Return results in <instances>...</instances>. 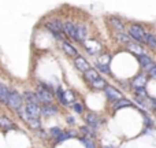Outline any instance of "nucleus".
I'll use <instances>...</instances> for the list:
<instances>
[{"mask_svg": "<svg viewBox=\"0 0 156 148\" xmlns=\"http://www.w3.org/2000/svg\"><path fill=\"white\" fill-rule=\"evenodd\" d=\"M5 104L12 110L19 111L22 108V104H23V95H21L16 89H10Z\"/></svg>", "mask_w": 156, "mask_h": 148, "instance_id": "nucleus-1", "label": "nucleus"}, {"mask_svg": "<svg viewBox=\"0 0 156 148\" xmlns=\"http://www.w3.org/2000/svg\"><path fill=\"white\" fill-rule=\"evenodd\" d=\"M36 96H37L38 102L44 103V104H49V103L52 102V99H54V96H52V92L48 91V89H45L43 85H40L37 88Z\"/></svg>", "mask_w": 156, "mask_h": 148, "instance_id": "nucleus-2", "label": "nucleus"}, {"mask_svg": "<svg viewBox=\"0 0 156 148\" xmlns=\"http://www.w3.org/2000/svg\"><path fill=\"white\" fill-rule=\"evenodd\" d=\"M145 30L140 25H132L129 29V36L132 38H134L136 41H144V36H145Z\"/></svg>", "mask_w": 156, "mask_h": 148, "instance_id": "nucleus-3", "label": "nucleus"}, {"mask_svg": "<svg viewBox=\"0 0 156 148\" xmlns=\"http://www.w3.org/2000/svg\"><path fill=\"white\" fill-rule=\"evenodd\" d=\"M25 113L27 115V119L29 118H38L41 114V107L38 104H32V103H26V106L23 107Z\"/></svg>", "mask_w": 156, "mask_h": 148, "instance_id": "nucleus-4", "label": "nucleus"}, {"mask_svg": "<svg viewBox=\"0 0 156 148\" xmlns=\"http://www.w3.org/2000/svg\"><path fill=\"white\" fill-rule=\"evenodd\" d=\"M104 92H105V96H107L110 100H116V102H118V100L123 99V95H122L116 88H114V86L107 85L104 88Z\"/></svg>", "mask_w": 156, "mask_h": 148, "instance_id": "nucleus-5", "label": "nucleus"}, {"mask_svg": "<svg viewBox=\"0 0 156 148\" xmlns=\"http://www.w3.org/2000/svg\"><path fill=\"white\" fill-rule=\"evenodd\" d=\"M138 62H140V65H141V67L143 69H145L147 71H149V70H152V69L155 67V62H154V59L152 58H149L148 55H140L138 56Z\"/></svg>", "mask_w": 156, "mask_h": 148, "instance_id": "nucleus-6", "label": "nucleus"}, {"mask_svg": "<svg viewBox=\"0 0 156 148\" xmlns=\"http://www.w3.org/2000/svg\"><path fill=\"white\" fill-rule=\"evenodd\" d=\"M63 32H65L66 34L69 36V37H71V38H73V40L80 41V40H78V36H77V29H76V25H74L73 22H70V21L65 22V25H63Z\"/></svg>", "mask_w": 156, "mask_h": 148, "instance_id": "nucleus-7", "label": "nucleus"}, {"mask_svg": "<svg viewBox=\"0 0 156 148\" xmlns=\"http://www.w3.org/2000/svg\"><path fill=\"white\" fill-rule=\"evenodd\" d=\"M45 26L48 27V29L51 30L54 34H55V33H60V32L63 30V23L60 22V19H56V18H55V19H51V21H48V22L45 23Z\"/></svg>", "mask_w": 156, "mask_h": 148, "instance_id": "nucleus-8", "label": "nucleus"}, {"mask_svg": "<svg viewBox=\"0 0 156 148\" xmlns=\"http://www.w3.org/2000/svg\"><path fill=\"white\" fill-rule=\"evenodd\" d=\"M86 122H88V125L90 126V129H97V128H100V125H101V121H100V118L97 117V114L94 113H89L88 115L85 117Z\"/></svg>", "mask_w": 156, "mask_h": 148, "instance_id": "nucleus-9", "label": "nucleus"}, {"mask_svg": "<svg viewBox=\"0 0 156 148\" xmlns=\"http://www.w3.org/2000/svg\"><path fill=\"white\" fill-rule=\"evenodd\" d=\"M74 63H76V67L78 69V70L83 71V73H85V71H88L89 69H90L88 60H86L85 58H82V56H77L76 60H74Z\"/></svg>", "mask_w": 156, "mask_h": 148, "instance_id": "nucleus-10", "label": "nucleus"}, {"mask_svg": "<svg viewBox=\"0 0 156 148\" xmlns=\"http://www.w3.org/2000/svg\"><path fill=\"white\" fill-rule=\"evenodd\" d=\"M0 128H3L4 130H10V129H15V125L12 124L10 118H7L5 115H0Z\"/></svg>", "mask_w": 156, "mask_h": 148, "instance_id": "nucleus-11", "label": "nucleus"}, {"mask_svg": "<svg viewBox=\"0 0 156 148\" xmlns=\"http://www.w3.org/2000/svg\"><path fill=\"white\" fill-rule=\"evenodd\" d=\"M76 29H77V36H78V40L83 41L88 36V29H86L85 23H78L76 25Z\"/></svg>", "mask_w": 156, "mask_h": 148, "instance_id": "nucleus-12", "label": "nucleus"}, {"mask_svg": "<svg viewBox=\"0 0 156 148\" xmlns=\"http://www.w3.org/2000/svg\"><path fill=\"white\" fill-rule=\"evenodd\" d=\"M145 84H147V75L144 74H138L133 81L134 88H145Z\"/></svg>", "mask_w": 156, "mask_h": 148, "instance_id": "nucleus-13", "label": "nucleus"}, {"mask_svg": "<svg viewBox=\"0 0 156 148\" xmlns=\"http://www.w3.org/2000/svg\"><path fill=\"white\" fill-rule=\"evenodd\" d=\"M58 113V108L55 106H51V104H45L43 108H41V114L45 117H51V115H55Z\"/></svg>", "mask_w": 156, "mask_h": 148, "instance_id": "nucleus-14", "label": "nucleus"}, {"mask_svg": "<svg viewBox=\"0 0 156 148\" xmlns=\"http://www.w3.org/2000/svg\"><path fill=\"white\" fill-rule=\"evenodd\" d=\"M23 100H26V103H32V104H38V99L36 96L34 92L26 91L23 93Z\"/></svg>", "mask_w": 156, "mask_h": 148, "instance_id": "nucleus-15", "label": "nucleus"}, {"mask_svg": "<svg viewBox=\"0 0 156 148\" xmlns=\"http://www.w3.org/2000/svg\"><path fill=\"white\" fill-rule=\"evenodd\" d=\"M62 48L65 49V52L67 55H70V56H76V55L78 54V51L76 48H74L71 44H69L67 41H62Z\"/></svg>", "mask_w": 156, "mask_h": 148, "instance_id": "nucleus-16", "label": "nucleus"}, {"mask_svg": "<svg viewBox=\"0 0 156 148\" xmlns=\"http://www.w3.org/2000/svg\"><path fill=\"white\" fill-rule=\"evenodd\" d=\"M127 48H129V51H132L133 54H137L138 56L140 55H144V49H143V47H140L137 43H129L127 44Z\"/></svg>", "mask_w": 156, "mask_h": 148, "instance_id": "nucleus-17", "label": "nucleus"}, {"mask_svg": "<svg viewBox=\"0 0 156 148\" xmlns=\"http://www.w3.org/2000/svg\"><path fill=\"white\" fill-rule=\"evenodd\" d=\"M8 92H10L8 86H7V85H4V84H0V102L4 103V104H5V102H7Z\"/></svg>", "mask_w": 156, "mask_h": 148, "instance_id": "nucleus-18", "label": "nucleus"}, {"mask_svg": "<svg viewBox=\"0 0 156 148\" xmlns=\"http://www.w3.org/2000/svg\"><path fill=\"white\" fill-rule=\"evenodd\" d=\"M111 23H112V26L115 27L116 30H118V33H125V25L122 23V21L119 18H111Z\"/></svg>", "mask_w": 156, "mask_h": 148, "instance_id": "nucleus-19", "label": "nucleus"}, {"mask_svg": "<svg viewBox=\"0 0 156 148\" xmlns=\"http://www.w3.org/2000/svg\"><path fill=\"white\" fill-rule=\"evenodd\" d=\"M144 43L148 47H151V48H156V37L154 34L145 33V36H144Z\"/></svg>", "mask_w": 156, "mask_h": 148, "instance_id": "nucleus-20", "label": "nucleus"}, {"mask_svg": "<svg viewBox=\"0 0 156 148\" xmlns=\"http://www.w3.org/2000/svg\"><path fill=\"white\" fill-rule=\"evenodd\" d=\"M85 78L89 81V82H93V81H96L97 78H100V77L94 69H89L88 71H85Z\"/></svg>", "mask_w": 156, "mask_h": 148, "instance_id": "nucleus-21", "label": "nucleus"}, {"mask_svg": "<svg viewBox=\"0 0 156 148\" xmlns=\"http://www.w3.org/2000/svg\"><path fill=\"white\" fill-rule=\"evenodd\" d=\"M133 106V103L130 102V100H127V99H121V100H118L116 102V104H115V110H121V108H123V107H132Z\"/></svg>", "mask_w": 156, "mask_h": 148, "instance_id": "nucleus-22", "label": "nucleus"}, {"mask_svg": "<svg viewBox=\"0 0 156 148\" xmlns=\"http://www.w3.org/2000/svg\"><path fill=\"white\" fill-rule=\"evenodd\" d=\"M90 85L93 86L94 89H103L107 86V82H105L104 78H97L96 81H93V82H90Z\"/></svg>", "mask_w": 156, "mask_h": 148, "instance_id": "nucleus-23", "label": "nucleus"}, {"mask_svg": "<svg viewBox=\"0 0 156 148\" xmlns=\"http://www.w3.org/2000/svg\"><path fill=\"white\" fill-rule=\"evenodd\" d=\"M56 96H58V100H59L62 104L67 106V102H66V99H65V91H63L62 86H58V89H56Z\"/></svg>", "mask_w": 156, "mask_h": 148, "instance_id": "nucleus-24", "label": "nucleus"}, {"mask_svg": "<svg viewBox=\"0 0 156 148\" xmlns=\"http://www.w3.org/2000/svg\"><path fill=\"white\" fill-rule=\"evenodd\" d=\"M116 40L119 41V43H123V44H129L132 43V40H130V37L127 34H125V33H116Z\"/></svg>", "mask_w": 156, "mask_h": 148, "instance_id": "nucleus-25", "label": "nucleus"}, {"mask_svg": "<svg viewBox=\"0 0 156 148\" xmlns=\"http://www.w3.org/2000/svg\"><path fill=\"white\" fill-rule=\"evenodd\" d=\"M26 122L29 124V126L32 129H40V126H41V122L38 118H29Z\"/></svg>", "mask_w": 156, "mask_h": 148, "instance_id": "nucleus-26", "label": "nucleus"}, {"mask_svg": "<svg viewBox=\"0 0 156 148\" xmlns=\"http://www.w3.org/2000/svg\"><path fill=\"white\" fill-rule=\"evenodd\" d=\"M76 136V133H70V132H63L62 135L59 136V137H56V141L58 143H63V141H66L67 139H70V137H74Z\"/></svg>", "mask_w": 156, "mask_h": 148, "instance_id": "nucleus-27", "label": "nucleus"}, {"mask_svg": "<svg viewBox=\"0 0 156 148\" xmlns=\"http://www.w3.org/2000/svg\"><path fill=\"white\" fill-rule=\"evenodd\" d=\"M96 69L104 74H110V67L108 65H101V63H96Z\"/></svg>", "mask_w": 156, "mask_h": 148, "instance_id": "nucleus-28", "label": "nucleus"}, {"mask_svg": "<svg viewBox=\"0 0 156 148\" xmlns=\"http://www.w3.org/2000/svg\"><path fill=\"white\" fill-rule=\"evenodd\" d=\"M81 141H82V144L86 148H96V147H94V143L89 137H81Z\"/></svg>", "mask_w": 156, "mask_h": 148, "instance_id": "nucleus-29", "label": "nucleus"}, {"mask_svg": "<svg viewBox=\"0 0 156 148\" xmlns=\"http://www.w3.org/2000/svg\"><path fill=\"white\" fill-rule=\"evenodd\" d=\"M65 99H66V102H67V104H69V103H73L76 97H74V93L71 91H66L65 92Z\"/></svg>", "mask_w": 156, "mask_h": 148, "instance_id": "nucleus-30", "label": "nucleus"}, {"mask_svg": "<svg viewBox=\"0 0 156 148\" xmlns=\"http://www.w3.org/2000/svg\"><path fill=\"white\" fill-rule=\"evenodd\" d=\"M81 132L83 133V135L86 136V137H92L93 136V130L90 129V128H86V126H82L81 128Z\"/></svg>", "mask_w": 156, "mask_h": 148, "instance_id": "nucleus-31", "label": "nucleus"}, {"mask_svg": "<svg viewBox=\"0 0 156 148\" xmlns=\"http://www.w3.org/2000/svg\"><path fill=\"white\" fill-rule=\"evenodd\" d=\"M49 133H51L54 137H59V136L63 133V130L60 129V128H52V129L49 130Z\"/></svg>", "mask_w": 156, "mask_h": 148, "instance_id": "nucleus-32", "label": "nucleus"}, {"mask_svg": "<svg viewBox=\"0 0 156 148\" xmlns=\"http://www.w3.org/2000/svg\"><path fill=\"white\" fill-rule=\"evenodd\" d=\"M73 108H74V111L78 113V114H82V111H83V106L81 104V103H74Z\"/></svg>", "mask_w": 156, "mask_h": 148, "instance_id": "nucleus-33", "label": "nucleus"}, {"mask_svg": "<svg viewBox=\"0 0 156 148\" xmlns=\"http://www.w3.org/2000/svg\"><path fill=\"white\" fill-rule=\"evenodd\" d=\"M136 93H138V96L143 97V96H147V92H145V88H134Z\"/></svg>", "mask_w": 156, "mask_h": 148, "instance_id": "nucleus-34", "label": "nucleus"}, {"mask_svg": "<svg viewBox=\"0 0 156 148\" xmlns=\"http://www.w3.org/2000/svg\"><path fill=\"white\" fill-rule=\"evenodd\" d=\"M149 74H151L154 78H156V66H155L154 69H152V70H149Z\"/></svg>", "mask_w": 156, "mask_h": 148, "instance_id": "nucleus-35", "label": "nucleus"}, {"mask_svg": "<svg viewBox=\"0 0 156 148\" xmlns=\"http://www.w3.org/2000/svg\"><path fill=\"white\" fill-rule=\"evenodd\" d=\"M67 122L69 124H74V118L73 117H67Z\"/></svg>", "mask_w": 156, "mask_h": 148, "instance_id": "nucleus-36", "label": "nucleus"}, {"mask_svg": "<svg viewBox=\"0 0 156 148\" xmlns=\"http://www.w3.org/2000/svg\"><path fill=\"white\" fill-rule=\"evenodd\" d=\"M145 124H147V125H152L151 119H149V118H145Z\"/></svg>", "mask_w": 156, "mask_h": 148, "instance_id": "nucleus-37", "label": "nucleus"}]
</instances>
